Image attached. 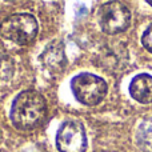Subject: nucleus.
<instances>
[{"mask_svg":"<svg viewBox=\"0 0 152 152\" xmlns=\"http://www.w3.org/2000/svg\"><path fill=\"white\" fill-rule=\"evenodd\" d=\"M47 115V102L36 91H24L12 102L10 118L13 127L20 131H29L44 121Z\"/></svg>","mask_w":152,"mask_h":152,"instance_id":"f257e3e1","label":"nucleus"},{"mask_svg":"<svg viewBox=\"0 0 152 152\" xmlns=\"http://www.w3.org/2000/svg\"><path fill=\"white\" fill-rule=\"evenodd\" d=\"M37 21L29 13H15L0 24V35L18 45H28L37 35Z\"/></svg>","mask_w":152,"mask_h":152,"instance_id":"f03ea898","label":"nucleus"},{"mask_svg":"<svg viewBox=\"0 0 152 152\" xmlns=\"http://www.w3.org/2000/svg\"><path fill=\"white\" fill-rule=\"evenodd\" d=\"M75 97L86 105H96L107 94V84L102 77L92 74H79L71 81Z\"/></svg>","mask_w":152,"mask_h":152,"instance_id":"7ed1b4c3","label":"nucleus"},{"mask_svg":"<svg viewBox=\"0 0 152 152\" xmlns=\"http://www.w3.org/2000/svg\"><path fill=\"white\" fill-rule=\"evenodd\" d=\"M100 28L108 35H116L126 31L131 23L129 10L119 1H108L103 4L97 13Z\"/></svg>","mask_w":152,"mask_h":152,"instance_id":"20e7f679","label":"nucleus"},{"mask_svg":"<svg viewBox=\"0 0 152 152\" xmlns=\"http://www.w3.org/2000/svg\"><path fill=\"white\" fill-rule=\"evenodd\" d=\"M56 147L60 152H84L87 148L84 127L79 121H64L56 134Z\"/></svg>","mask_w":152,"mask_h":152,"instance_id":"39448f33","label":"nucleus"},{"mask_svg":"<svg viewBox=\"0 0 152 152\" xmlns=\"http://www.w3.org/2000/svg\"><path fill=\"white\" fill-rule=\"evenodd\" d=\"M129 94L139 103H152V76L147 74L135 76L129 84Z\"/></svg>","mask_w":152,"mask_h":152,"instance_id":"423d86ee","label":"nucleus"},{"mask_svg":"<svg viewBox=\"0 0 152 152\" xmlns=\"http://www.w3.org/2000/svg\"><path fill=\"white\" fill-rule=\"evenodd\" d=\"M40 61L44 64L51 71H60L66 63V56H64L63 45L59 42L51 43L45 51L40 55Z\"/></svg>","mask_w":152,"mask_h":152,"instance_id":"0eeeda50","label":"nucleus"},{"mask_svg":"<svg viewBox=\"0 0 152 152\" xmlns=\"http://www.w3.org/2000/svg\"><path fill=\"white\" fill-rule=\"evenodd\" d=\"M137 143L144 152H152V118L144 120L139 126Z\"/></svg>","mask_w":152,"mask_h":152,"instance_id":"6e6552de","label":"nucleus"},{"mask_svg":"<svg viewBox=\"0 0 152 152\" xmlns=\"http://www.w3.org/2000/svg\"><path fill=\"white\" fill-rule=\"evenodd\" d=\"M15 72V66L10 56L0 53V79L1 80H10Z\"/></svg>","mask_w":152,"mask_h":152,"instance_id":"1a4fd4ad","label":"nucleus"},{"mask_svg":"<svg viewBox=\"0 0 152 152\" xmlns=\"http://www.w3.org/2000/svg\"><path fill=\"white\" fill-rule=\"evenodd\" d=\"M142 43L150 52H152V23L148 26V28L145 29V32L143 34Z\"/></svg>","mask_w":152,"mask_h":152,"instance_id":"9d476101","label":"nucleus"},{"mask_svg":"<svg viewBox=\"0 0 152 152\" xmlns=\"http://www.w3.org/2000/svg\"><path fill=\"white\" fill-rule=\"evenodd\" d=\"M148 4H151V5H152V1H148Z\"/></svg>","mask_w":152,"mask_h":152,"instance_id":"9b49d317","label":"nucleus"},{"mask_svg":"<svg viewBox=\"0 0 152 152\" xmlns=\"http://www.w3.org/2000/svg\"><path fill=\"white\" fill-rule=\"evenodd\" d=\"M0 139H1V132H0Z\"/></svg>","mask_w":152,"mask_h":152,"instance_id":"f8f14e48","label":"nucleus"}]
</instances>
